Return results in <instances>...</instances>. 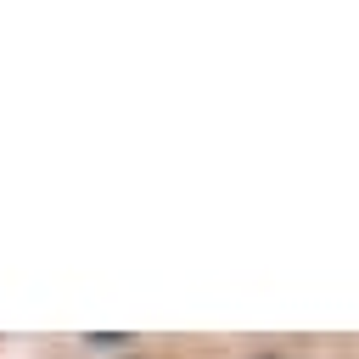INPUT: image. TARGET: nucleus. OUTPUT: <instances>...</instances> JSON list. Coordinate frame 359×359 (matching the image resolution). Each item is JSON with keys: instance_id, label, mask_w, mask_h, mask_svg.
<instances>
[{"instance_id": "f257e3e1", "label": "nucleus", "mask_w": 359, "mask_h": 359, "mask_svg": "<svg viewBox=\"0 0 359 359\" xmlns=\"http://www.w3.org/2000/svg\"><path fill=\"white\" fill-rule=\"evenodd\" d=\"M84 342H90V348H129L123 331H112V337H84Z\"/></svg>"}, {"instance_id": "f03ea898", "label": "nucleus", "mask_w": 359, "mask_h": 359, "mask_svg": "<svg viewBox=\"0 0 359 359\" xmlns=\"http://www.w3.org/2000/svg\"><path fill=\"white\" fill-rule=\"evenodd\" d=\"M252 359H286V353H252Z\"/></svg>"}, {"instance_id": "7ed1b4c3", "label": "nucleus", "mask_w": 359, "mask_h": 359, "mask_svg": "<svg viewBox=\"0 0 359 359\" xmlns=\"http://www.w3.org/2000/svg\"><path fill=\"white\" fill-rule=\"evenodd\" d=\"M129 359H140V353H129Z\"/></svg>"}]
</instances>
